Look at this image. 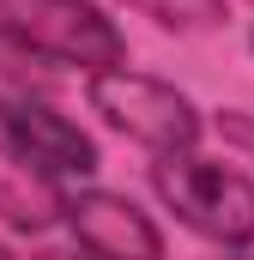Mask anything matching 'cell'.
<instances>
[{"label": "cell", "instance_id": "obj_5", "mask_svg": "<svg viewBox=\"0 0 254 260\" xmlns=\"http://www.w3.org/2000/svg\"><path fill=\"white\" fill-rule=\"evenodd\" d=\"M67 230L91 260H164V230L115 188H85L67 206Z\"/></svg>", "mask_w": 254, "mask_h": 260}, {"label": "cell", "instance_id": "obj_8", "mask_svg": "<svg viewBox=\"0 0 254 260\" xmlns=\"http://www.w3.org/2000/svg\"><path fill=\"white\" fill-rule=\"evenodd\" d=\"M0 85L6 91H43V97L55 85V61H43L6 18H0Z\"/></svg>", "mask_w": 254, "mask_h": 260}, {"label": "cell", "instance_id": "obj_9", "mask_svg": "<svg viewBox=\"0 0 254 260\" xmlns=\"http://www.w3.org/2000/svg\"><path fill=\"white\" fill-rule=\"evenodd\" d=\"M30 260H79V254H61V248H43V254H30ZM91 260V254H85Z\"/></svg>", "mask_w": 254, "mask_h": 260}, {"label": "cell", "instance_id": "obj_3", "mask_svg": "<svg viewBox=\"0 0 254 260\" xmlns=\"http://www.w3.org/2000/svg\"><path fill=\"white\" fill-rule=\"evenodd\" d=\"M0 18L55 67H85V73L127 67V37L91 0H0Z\"/></svg>", "mask_w": 254, "mask_h": 260}, {"label": "cell", "instance_id": "obj_10", "mask_svg": "<svg viewBox=\"0 0 254 260\" xmlns=\"http://www.w3.org/2000/svg\"><path fill=\"white\" fill-rule=\"evenodd\" d=\"M0 260H12V248H6V242H0Z\"/></svg>", "mask_w": 254, "mask_h": 260}, {"label": "cell", "instance_id": "obj_6", "mask_svg": "<svg viewBox=\"0 0 254 260\" xmlns=\"http://www.w3.org/2000/svg\"><path fill=\"white\" fill-rule=\"evenodd\" d=\"M67 206H73V194L61 182L0 139V224L18 236H43V230L67 224Z\"/></svg>", "mask_w": 254, "mask_h": 260}, {"label": "cell", "instance_id": "obj_7", "mask_svg": "<svg viewBox=\"0 0 254 260\" xmlns=\"http://www.w3.org/2000/svg\"><path fill=\"white\" fill-rule=\"evenodd\" d=\"M127 12L151 18L157 30H176V37H194V30H218L230 18V0H115Z\"/></svg>", "mask_w": 254, "mask_h": 260}, {"label": "cell", "instance_id": "obj_2", "mask_svg": "<svg viewBox=\"0 0 254 260\" xmlns=\"http://www.w3.org/2000/svg\"><path fill=\"white\" fill-rule=\"evenodd\" d=\"M151 194L164 200L194 236L218 248H248L254 242V182L230 170L224 157H157L151 164Z\"/></svg>", "mask_w": 254, "mask_h": 260}, {"label": "cell", "instance_id": "obj_1", "mask_svg": "<svg viewBox=\"0 0 254 260\" xmlns=\"http://www.w3.org/2000/svg\"><path fill=\"white\" fill-rule=\"evenodd\" d=\"M85 103H91V115H103V127H115L121 139L145 145L151 157H182V151L200 145V109L170 79H151V73H133V67H109V73H91Z\"/></svg>", "mask_w": 254, "mask_h": 260}, {"label": "cell", "instance_id": "obj_4", "mask_svg": "<svg viewBox=\"0 0 254 260\" xmlns=\"http://www.w3.org/2000/svg\"><path fill=\"white\" fill-rule=\"evenodd\" d=\"M0 133H6L12 151H24L55 182L61 176H91L103 164L97 157V139L79 127L73 115H61L43 91H0Z\"/></svg>", "mask_w": 254, "mask_h": 260}]
</instances>
